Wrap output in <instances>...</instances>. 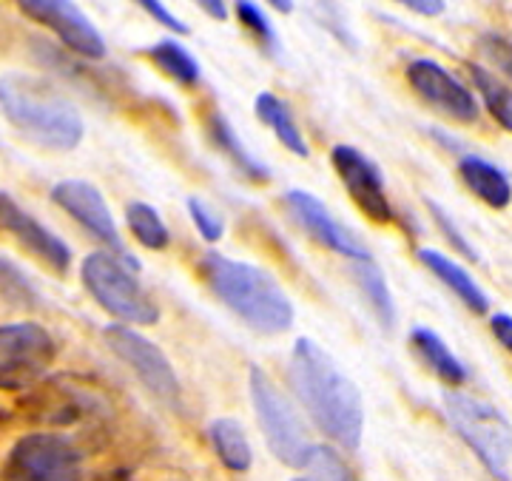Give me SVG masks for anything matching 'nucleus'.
<instances>
[{"label": "nucleus", "mask_w": 512, "mask_h": 481, "mask_svg": "<svg viewBox=\"0 0 512 481\" xmlns=\"http://www.w3.org/2000/svg\"><path fill=\"white\" fill-rule=\"evenodd\" d=\"M293 481H305V479H293Z\"/></svg>", "instance_id": "nucleus-36"}, {"label": "nucleus", "mask_w": 512, "mask_h": 481, "mask_svg": "<svg viewBox=\"0 0 512 481\" xmlns=\"http://www.w3.org/2000/svg\"><path fill=\"white\" fill-rule=\"evenodd\" d=\"M106 339H109L114 356L134 370V376L146 385L151 396H157L160 402H168V405L180 402V379L171 368L168 356L148 336L128 328V325H109Z\"/></svg>", "instance_id": "nucleus-9"}, {"label": "nucleus", "mask_w": 512, "mask_h": 481, "mask_svg": "<svg viewBox=\"0 0 512 481\" xmlns=\"http://www.w3.org/2000/svg\"><path fill=\"white\" fill-rule=\"evenodd\" d=\"M424 203H427V208H430V217L436 220V225H439V231H441V234H444V240L450 242V245L456 248L461 257L476 259V248H473V245L467 242V237H464V234L458 231L456 222L447 217V211H444V208H441L439 203H433V200H424Z\"/></svg>", "instance_id": "nucleus-30"}, {"label": "nucleus", "mask_w": 512, "mask_h": 481, "mask_svg": "<svg viewBox=\"0 0 512 481\" xmlns=\"http://www.w3.org/2000/svg\"><path fill=\"white\" fill-rule=\"evenodd\" d=\"M200 271L222 305L231 308L248 328L265 336L291 331L293 302L271 271L222 257L217 251L202 257Z\"/></svg>", "instance_id": "nucleus-3"}, {"label": "nucleus", "mask_w": 512, "mask_h": 481, "mask_svg": "<svg viewBox=\"0 0 512 481\" xmlns=\"http://www.w3.org/2000/svg\"><path fill=\"white\" fill-rule=\"evenodd\" d=\"M478 49H481V55L493 63L495 74L501 80H510L512 83V37L501 35V32H484V35L478 37Z\"/></svg>", "instance_id": "nucleus-28"}, {"label": "nucleus", "mask_w": 512, "mask_h": 481, "mask_svg": "<svg viewBox=\"0 0 512 481\" xmlns=\"http://www.w3.org/2000/svg\"><path fill=\"white\" fill-rule=\"evenodd\" d=\"M410 345L419 353V359L439 376L447 385H464L467 382V368L461 365L456 353L447 348V342L439 333L430 328H413L410 331Z\"/></svg>", "instance_id": "nucleus-19"}, {"label": "nucleus", "mask_w": 512, "mask_h": 481, "mask_svg": "<svg viewBox=\"0 0 512 481\" xmlns=\"http://www.w3.org/2000/svg\"><path fill=\"white\" fill-rule=\"evenodd\" d=\"M80 277L94 302L128 325H154L160 319V308L154 296L143 288V282L128 271L126 265L106 251L89 254L80 265Z\"/></svg>", "instance_id": "nucleus-5"}, {"label": "nucleus", "mask_w": 512, "mask_h": 481, "mask_svg": "<svg viewBox=\"0 0 512 481\" xmlns=\"http://www.w3.org/2000/svg\"><path fill=\"white\" fill-rule=\"evenodd\" d=\"M291 388L316 427L345 450H359L365 433L362 393L319 342L299 336L291 353Z\"/></svg>", "instance_id": "nucleus-1"}, {"label": "nucleus", "mask_w": 512, "mask_h": 481, "mask_svg": "<svg viewBox=\"0 0 512 481\" xmlns=\"http://www.w3.org/2000/svg\"><path fill=\"white\" fill-rule=\"evenodd\" d=\"M188 214H191V222L197 225V231L202 234V240L217 242L222 240V231H225V222L222 217L211 208L205 205L200 197H188Z\"/></svg>", "instance_id": "nucleus-29"}, {"label": "nucleus", "mask_w": 512, "mask_h": 481, "mask_svg": "<svg viewBox=\"0 0 512 481\" xmlns=\"http://www.w3.org/2000/svg\"><path fill=\"white\" fill-rule=\"evenodd\" d=\"M18 6L26 18L52 29L57 40L63 46H69L74 55L86 57V60H103L106 57V40L77 3H69V0H20Z\"/></svg>", "instance_id": "nucleus-11"}, {"label": "nucleus", "mask_w": 512, "mask_h": 481, "mask_svg": "<svg viewBox=\"0 0 512 481\" xmlns=\"http://www.w3.org/2000/svg\"><path fill=\"white\" fill-rule=\"evenodd\" d=\"M200 6H202V12H208L211 18H217V20H225V15H228L225 3H220V0H202Z\"/></svg>", "instance_id": "nucleus-34"}, {"label": "nucleus", "mask_w": 512, "mask_h": 481, "mask_svg": "<svg viewBox=\"0 0 512 481\" xmlns=\"http://www.w3.org/2000/svg\"><path fill=\"white\" fill-rule=\"evenodd\" d=\"M148 57L168 74L171 80H177L180 86H194L200 83V63L194 60V55L185 49L183 43L177 40H160L148 49Z\"/></svg>", "instance_id": "nucleus-24"}, {"label": "nucleus", "mask_w": 512, "mask_h": 481, "mask_svg": "<svg viewBox=\"0 0 512 481\" xmlns=\"http://www.w3.org/2000/svg\"><path fill=\"white\" fill-rule=\"evenodd\" d=\"M407 83L421 100L430 106L444 111L458 123H476L478 120V100L456 74H450L441 63L430 57H416L407 63Z\"/></svg>", "instance_id": "nucleus-14"}, {"label": "nucleus", "mask_w": 512, "mask_h": 481, "mask_svg": "<svg viewBox=\"0 0 512 481\" xmlns=\"http://www.w3.org/2000/svg\"><path fill=\"white\" fill-rule=\"evenodd\" d=\"M271 6H276L279 12H291V9H293V3H285V0H274Z\"/></svg>", "instance_id": "nucleus-35"}, {"label": "nucleus", "mask_w": 512, "mask_h": 481, "mask_svg": "<svg viewBox=\"0 0 512 481\" xmlns=\"http://www.w3.org/2000/svg\"><path fill=\"white\" fill-rule=\"evenodd\" d=\"M458 174L464 185L476 194L484 205H490L495 211L507 208L512 203V183L510 177L501 168L478 157V154H464L458 160Z\"/></svg>", "instance_id": "nucleus-17"}, {"label": "nucleus", "mask_w": 512, "mask_h": 481, "mask_svg": "<svg viewBox=\"0 0 512 481\" xmlns=\"http://www.w3.org/2000/svg\"><path fill=\"white\" fill-rule=\"evenodd\" d=\"M444 413L464 444L476 453L478 462L490 470V476L510 481L512 425L504 419V413L490 402L456 390L444 393Z\"/></svg>", "instance_id": "nucleus-4"}, {"label": "nucleus", "mask_w": 512, "mask_h": 481, "mask_svg": "<svg viewBox=\"0 0 512 481\" xmlns=\"http://www.w3.org/2000/svg\"><path fill=\"white\" fill-rule=\"evenodd\" d=\"M282 200L288 205V214L311 240L325 245L328 251L339 254V257L350 259V262L373 259L365 242L359 240L348 225H342V222L336 220L328 211V205L322 203L319 197H313L308 191H299V188H291V191H285Z\"/></svg>", "instance_id": "nucleus-12"}, {"label": "nucleus", "mask_w": 512, "mask_h": 481, "mask_svg": "<svg viewBox=\"0 0 512 481\" xmlns=\"http://www.w3.org/2000/svg\"><path fill=\"white\" fill-rule=\"evenodd\" d=\"M256 117L265 123V126H271L274 134L279 137V143L293 151V154H299V157H308L311 154V148L305 143V134L302 129L296 126V120H293L291 109L276 97L274 92H262L256 94Z\"/></svg>", "instance_id": "nucleus-21"}, {"label": "nucleus", "mask_w": 512, "mask_h": 481, "mask_svg": "<svg viewBox=\"0 0 512 481\" xmlns=\"http://www.w3.org/2000/svg\"><path fill=\"white\" fill-rule=\"evenodd\" d=\"M237 18L242 20V26L251 32V35L262 43L265 52L271 55H279L282 43H279V35H276L274 23L268 20V15L259 9V3H251V0H239L237 3Z\"/></svg>", "instance_id": "nucleus-26"}, {"label": "nucleus", "mask_w": 512, "mask_h": 481, "mask_svg": "<svg viewBox=\"0 0 512 481\" xmlns=\"http://www.w3.org/2000/svg\"><path fill=\"white\" fill-rule=\"evenodd\" d=\"M55 356V339L43 325L37 322L0 325V388H29L52 368Z\"/></svg>", "instance_id": "nucleus-7"}, {"label": "nucleus", "mask_w": 512, "mask_h": 481, "mask_svg": "<svg viewBox=\"0 0 512 481\" xmlns=\"http://www.w3.org/2000/svg\"><path fill=\"white\" fill-rule=\"evenodd\" d=\"M490 331L501 342V348H507L512 353V316L510 314H495L490 319Z\"/></svg>", "instance_id": "nucleus-32"}, {"label": "nucleus", "mask_w": 512, "mask_h": 481, "mask_svg": "<svg viewBox=\"0 0 512 481\" xmlns=\"http://www.w3.org/2000/svg\"><path fill=\"white\" fill-rule=\"evenodd\" d=\"M350 274H353V282L359 285V291H362L367 302H370L376 319L382 322L387 331H393V325H396V302H393L390 285H387V279H384V274L379 271V265H376L373 259L350 262Z\"/></svg>", "instance_id": "nucleus-22"}, {"label": "nucleus", "mask_w": 512, "mask_h": 481, "mask_svg": "<svg viewBox=\"0 0 512 481\" xmlns=\"http://www.w3.org/2000/svg\"><path fill=\"white\" fill-rule=\"evenodd\" d=\"M470 80L476 86V94L481 97L484 109L493 114V120L504 131H512V86L507 80H501L498 74L470 63Z\"/></svg>", "instance_id": "nucleus-23"}, {"label": "nucleus", "mask_w": 512, "mask_h": 481, "mask_svg": "<svg viewBox=\"0 0 512 481\" xmlns=\"http://www.w3.org/2000/svg\"><path fill=\"white\" fill-rule=\"evenodd\" d=\"M0 228L12 234L32 257L43 259L57 274H66L72 268V248L6 194H0Z\"/></svg>", "instance_id": "nucleus-15"}, {"label": "nucleus", "mask_w": 512, "mask_h": 481, "mask_svg": "<svg viewBox=\"0 0 512 481\" xmlns=\"http://www.w3.org/2000/svg\"><path fill=\"white\" fill-rule=\"evenodd\" d=\"M0 111L26 140L49 151H74L86 134L80 109L35 74L9 72L0 77Z\"/></svg>", "instance_id": "nucleus-2"}, {"label": "nucleus", "mask_w": 512, "mask_h": 481, "mask_svg": "<svg viewBox=\"0 0 512 481\" xmlns=\"http://www.w3.org/2000/svg\"><path fill=\"white\" fill-rule=\"evenodd\" d=\"M208 137H211L214 148L231 160V166L237 168L245 180H251V183H268V180H271L268 166H262L254 154L245 148V143L239 140V134L234 131V126L228 123V117L220 114V111H214V114L208 117Z\"/></svg>", "instance_id": "nucleus-18"}, {"label": "nucleus", "mask_w": 512, "mask_h": 481, "mask_svg": "<svg viewBox=\"0 0 512 481\" xmlns=\"http://www.w3.org/2000/svg\"><path fill=\"white\" fill-rule=\"evenodd\" d=\"M251 399H254L256 422L265 433L271 453L288 467H305L313 450L308 427L299 419L291 399L265 370H251Z\"/></svg>", "instance_id": "nucleus-6"}, {"label": "nucleus", "mask_w": 512, "mask_h": 481, "mask_svg": "<svg viewBox=\"0 0 512 481\" xmlns=\"http://www.w3.org/2000/svg\"><path fill=\"white\" fill-rule=\"evenodd\" d=\"M126 222L134 234V240L140 245H146L151 251H163L165 245L171 242L168 225L160 217V211L148 203H128Z\"/></svg>", "instance_id": "nucleus-25"}, {"label": "nucleus", "mask_w": 512, "mask_h": 481, "mask_svg": "<svg viewBox=\"0 0 512 481\" xmlns=\"http://www.w3.org/2000/svg\"><path fill=\"white\" fill-rule=\"evenodd\" d=\"M140 6H143L148 15L157 20V23H163L165 29H171V32H177V35H188V32H191V29H188V23L177 18L174 12H168V6L160 3V0H143Z\"/></svg>", "instance_id": "nucleus-31"}, {"label": "nucleus", "mask_w": 512, "mask_h": 481, "mask_svg": "<svg viewBox=\"0 0 512 481\" xmlns=\"http://www.w3.org/2000/svg\"><path fill=\"white\" fill-rule=\"evenodd\" d=\"M404 6L416 15H427V18H436V15H444V0H404Z\"/></svg>", "instance_id": "nucleus-33"}, {"label": "nucleus", "mask_w": 512, "mask_h": 481, "mask_svg": "<svg viewBox=\"0 0 512 481\" xmlns=\"http://www.w3.org/2000/svg\"><path fill=\"white\" fill-rule=\"evenodd\" d=\"M305 467L311 473V481H359L333 447H313Z\"/></svg>", "instance_id": "nucleus-27"}, {"label": "nucleus", "mask_w": 512, "mask_h": 481, "mask_svg": "<svg viewBox=\"0 0 512 481\" xmlns=\"http://www.w3.org/2000/svg\"><path fill=\"white\" fill-rule=\"evenodd\" d=\"M208 439H211L217 456H220V462L225 464L228 470H234V473L251 470V464H254V450H251V442H248V436H245V427L239 425L237 419L222 416L217 422H211V427H208Z\"/></svg>", "instance_id": "nucleus-20"}, {"label": "nucleus", "mask_w": 512, "mask_h": 481, "mask_svg": "<svg viewBox=\"0 0 512 481\" xmlns=\"http://www.w3.org/2000/svg\"><path fill=\"white\" fill-rule=\"evenodd\" d=\"M52 203L60 205L80 228H86L94 240L103 242L109 248V254H117V259L126 268H137V259L128 254V248L120 240V231L114 225L109 203L100 194V188H94L86 180H63L52 188Z\"/></svg>", "instance_id": "nucleus-10"}, {"label": "nucleus", "mask_w": 512, "mask_h": 481, "mask_svg": "<svg viewBox=\"0 0 512 481\" xmlns=\"http://www.w3.org/2000/svg\"><path fill=\"white\" fill-rule=\"evenodd\" d=\"M330 163L348 188L350 200L365 211V217L382 225L393 220V203L387 197L382 171L367 154L353 146H336L330 151Z\"/></svg>", "instance_id": "nucleus-13"}, {"label": "nucleus", "mask_w": 512, "mask_h": 481, "mask_svg": "<svg viewBox=\"0 0 512 481\" xmlns=\"http://www.w3.org/2000/svg\"><path fill=\"white\" fill-rule=\"evenodd\" d=\"M416 257L433 277L441 279L444 288H450L464 302V308H470L473 314L490 311V296L484 294V288L473 279V274L464 265H458L456 259L441 254V251H433V248H419Z\"/></svg>", "instance_id": "nucleus-16"}, {"label": "nucleus", "mask_w": 512, "mask_h": 481, "mask_svg": "<svg viewBox=\"0 0 512 481\" xmlns=\"http://www.w3.org/2000/svg\"><path fill=\"white\" fill-rule=\"evenodd\" d=\"M12 481H83V456L57 433H29L9 453Z\"/></svg>", "instance_id": "nucleus-8"}]
</instances>
